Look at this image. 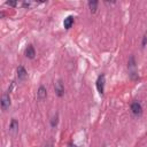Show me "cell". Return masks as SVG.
I'll list each match as a JSON object with an SVG mask.
<instances>
[{
  "label": "cell",
  "mask_w": 147,
  "mask_h": 147,
  "mask_svg": "<svg viewBox=\"0 0 147 147\" xmlns=\"http://www.w3.org/2000/svg\"><path fill=\"white\" fill-rule=\"evenodd\" d=\"M46 147H53V146H52V145H47Z\"/></svg>",
  "instance_id": "4fadbf2b"
},
{
  "label": "cell",
  "mask_w": 147,
  "mask_h": 147,
  "mask_svg": "<svg viewBox=\"0 0 147 147\" xmlns=\"http://www.w3.org/2000/svg\"><path fill=\"white\" fill-rule=\"evenodd\" d=\"M88 7L91 9V13H95L96 11V8H98V1L95 0H92L88 2Z\"/></svg>",
  "instance_id": "9c48e42d"
},
{
  "label": "cell",
  "mask_w": 147,
  "mask_h": 147,
  "mask_svg": "<svg viewBox=\"0 0 147 147\" xmlns=\"http://www.w3.org/2000/svg\"><path fill=\"white\" fill-rule=\"evenodd\" d=\"M17 129H18V123H17V121L16 119H13L11 121V123H10V126H9V130L11 131V132H16L17 131Z\"/></svg>",
  "instance_id": "30bf717a"
},
{
  "label": "cell",
  "mask_w": 147,
  "mask_h": 147,
  "mask_svg": "<svg viewBox=\"0 0 147 147\" xmlns=\"http://www.w3.org/2000/svg\"><path fill=\"white\" fill-rule=\"evenodd\" d=\"M37 95H38V99H40V100H44V99L46 98V95H47V91H46V88H45L44 86H40V87L38 88Z\"/></svg>",
  "instance_id": "52a82bcc"
},
{
  "label": "cell",
  "mask_w": 147,
  "mask_h": 147,
  "mask_svg": "<svg viewBox=\"0 0 147 147\" xmlns=\"http://www.w3.org/2000/svg\"><path fill=\"white\" fill-rule=\"evenodd\" d=\"M105 75H100L96 79V88L99 91L100 94H103V90H105Z\"/></svg>",
  "instance_id": "7a4b0ae2"
},
{
  "label": "cell",
  "mask_w": 147,
  "mask_h": 147,
  "mask_svg": "<svg viewBox=\"0 0 147 147\" xmlns=\"http://www.w3.org/2000/svg\"><path fill=\"white\" fill-rule=\"evenodd\" d=\"M146 44H147V34H145L144 38H142V47H145Z\"/></svg>",
  "instance_id": "8fae6325"
},
{
  "label": "cell",
  "mask_w": 147,
  "mask_h": 147,
  "mask_svg": "<svg viewBox=\"0 0 147 147\" xmlns=\"http://www.w3.org/2000/svg\"><path fill=\"white\" fill-rule=\"evenodd\" d=\"M10 106V98H9V94L8 93H5L1 98V108L2 110H7Z\"/></svg>",
  "instance_id": "3957f363"
},
{
  "label": "cell",
  "mask_w": 147,
  "mask_h": 147,
  "mask_svg": "<svg viewBox=\"0 0 147 147\" xmlns=\"http://www.w3.org/2000/svg\"><path fill=\"white\" fill-rule=\"evenodd\" d=\"M70 147H76V146L75 145H70Z\"/></svg>",
  "instance_id": "5bb4252c"
},
{
  "label": "cell",
  "mask_w": 147,
  "mask_h": 147,
  "mask_svg": "<svg viewBox=\"0 0 147 147\" xmlns=\"http://www.w3.org/2000/svg\"><path fill=\"white\" fill-rule=\"evenodd\" d=\"M54 88H55V93H56L59 96H62V95L64 94V86H63V83H62L61 80L55 82Z\"/></svg>",
  "instance_id": "277c9868"
},
{
  "label": "cell",
  "mask_w": 147,
  "mask_h": 147,
  "mask_svg": "<svg viewBox=\"0 0 147 147\" xmlns=\"http://www.w3.org/2000/svg\"><path fill=\"white\" fill-rule=\"evenodd\" d=\"M72 24H74V17H72V16H68L67 18H64L63 25H64L65 29H70V28L72 26Z\"/></svg>",
  "instance_id": "ba28073f"
},
{
  "label": "cell",
  "mask_w": 147,
  "mask_h": 147,
  "mask_svg": "<svg viewBox=\"0 0 147 147\" xmlns=\"http://www.w3.org/2000/svg\"><path fill=\"white\" fill-rule=\"evenodd\" d=\"M6 3L9 5V6H16V5H17V2H14V1H7Z\"/></svg>",
  "instance_id": "7c38bea8"
},
{
  "label": "cell",
  "mask_w": 147,
  "mask_h": 147,
  "mask_svg": "<svg viewBox=\"0 0 147 147\" xmlns=\"http://www.w3.org/2000/svg\"><path fill=\"white\" fill-rule=\"evenodd\" d=\"M131 111H132L133 115H136V116H140V115L142 114V107H141L140 102H138V101H133V102L131 103Z\"/></svg>",
  "instance_id": "6da1fadb"
},
{
  "label": "cell",
  "mask_w": 147,
  "mask_h": 147,
  "mask_svg": "<svg viewBox=\"0 0 147 147\" xmlns=\"http://www.w3.org/2000/svg\"><path fill=\"white\" fill-rule=\"evenodd\" d=\"M34 55H36V51H34L33 46L32 45H29L26 47V49H25V56L29 57V59H33Z\"/></svg>",
  "instance_id": "5b68a950"
},
{
  "label": "cell",
  "mask_w": 147,
  "mask_h": 147,
  "mask_svg": "<svg viewBox=\"0 0 147 147\" xmlns=\"http://www.w3.org/2000/svg\"><path fill=\"white\" fill-rule=\"evenodd\" d=\"M17 77H18V79H21V80H23V79L26 77V70L24 69V67L20 65V67L17 68Z\"/></svg>",
  "instance_id": "8992f818"
}]
</instances>
